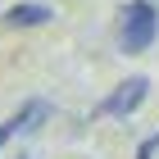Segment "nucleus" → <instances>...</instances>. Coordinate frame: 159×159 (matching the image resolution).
Returning a JSON list of instances; mask_svg holds the SVG:
<instances>
[{
	"label": "nucleus",
	"mask_w": 159,
	"mask_h": 159,
	"mask_svg": "<svg viewBox=\"0 0 159 159\" xmlns=\"http://www.w3.org/2000/svg\"><path fill=\"white\" fill-rule=\"evenodd\" d=\"M155 32H159V14L150 9V0H132V5L123 9L118 46L127 50V55H136V50H146L150 41H155Z\"/></svg>",
	"instance_id": "obj_1"
},
{
	"label": "nucleus",
	"mask_w": 159,
	"mask_h": 159,
	"mask_svg": "<svg viewBox=\"0 0 159 159\" xmlns=\"http://www.w3.org/2000/svg\"><path fill=\"white\" fill-rule=\"evenodd\" d=\"M46 114H50V109L41 105V100H27V105L14 114L9 123H0V146H5V141H14L18 132H32V127H41V123H46Z\"/></svg>",
	"instance_id": "obj_3"
},
{
	"label": "nucleus",
	"mask_w": 159,
	"mask_h": 159,
	"mask_svg": "<svg viewBox=\"0 0 159 159\" xmlns=\"http://www.w3.org/2000/svg\"><path fill=\"white\" fill-rule=\"evenodd\" d=\"M50 18H55L50 5H14V9H5V27H41Z\"/></svg>",
	"instance_id": "obj_4"
},
{
	"label": "nucleus",
	"mask_w": 159,
	"mask_h": 159,
	"mask_svg": "<svg viewBox=\"0 0 159 159\" xmlns=\"http://www.w3.org/2000/svg\"><path fill=\"white\" fill-rule=\"evenodd\" d=\"M155 150H159V132H155V136H150L146 146H141V155H136V159H155Z\"/></svg>",
	"instance_id": "obj_5"
},
{
	"label": "nucleus",
	"mask_w": 159,
	"mask_h": 159,
	"mask_svg": "<svg viewBox=\"0 0 159 159\" xmlns=\"http://www.w3.org/2000/svg\"><path fill=\"white\" fill-rule=\"evenodd\" d=\"M146 91H150V82L146 77H127V82H118L114 86V96L100 105V114H114V118H123V114H132L141 100H146Z\"/></svg>",
	"instance_id": "obj_2"
}]
</instances>
